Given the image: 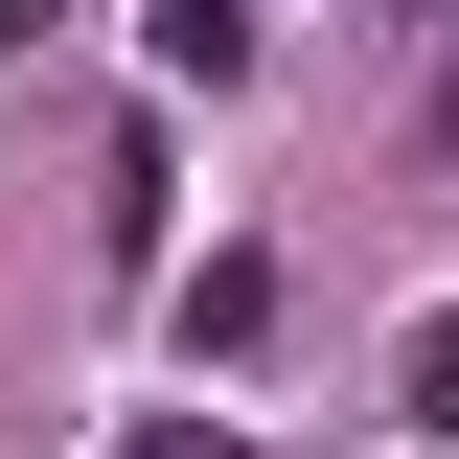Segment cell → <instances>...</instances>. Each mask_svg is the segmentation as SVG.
I'll return each mask as SVG.
<instances>
[{"instance_id":"obj_5","label":"cell","mask_w":459,"mask_h":459,"mask_svg":"<svg viewBox=\"0 0 459 459\" xmlns=\"http://www.w3.org/2000/svg\"><path fill=\"white\" fill-rule=\"evenodd\" d=\"M47 23H69V0H0V47H47Z\"/></svg>"},{"instance_id":"obj_7","label":"cell","mask_w":459,"mask_h":459,"mask_svg":"<svg viewBox=\"0 0 459 459\" xmlns=\"http://www.w3.org/2000/svg\"><path fill=\"white\" fill-rule=\"evenodd\" d=\"M391 23H459V0H391Z\"/></svg>"},{"instance_id":"obj_2","label":"cell","mask_w":459,"mask_h":459,"mask_svg":"<svg viewBox=\"0 0 459 459\" xmlns=\"http://www.w3.org/2000/svg\"><path fill=\"white\" fill-rule=\"evenodd\" d=\"M161 69H184V92H230V69H253V0H161Z\"/></svg>"},{"instance_id":"obj_4","label":"cell","mask_w":459,"mask_h":459,"mask_svg":"<svg viewBox=\"0 0 459 459\" xmlns=\"http://www.w3.org/2000/svg\"><path fill=\"white\" fill-rule=\"evenodd\" d=\"M115 459H230V413H138V437H115Z\"/></svg>"},{"instance_id":"obj_6","label":"cell","mask_w":459,"mask_h":459,"mask_svg":"<svg viewBox=\"0 0 459 459\" xmlns=\"http://www.w3.org/2000/svg\"><path fill=\"white\" fill-rule=\"evenodd\" d=\"M437 161H459V47H437Z\"/></svg>"},{"instance_id":"obj_3","label":"cell","mask_w":459,"mask_h":459,"mask_svg":"<svg viewBox=\"0 0 459 459\" xmlns=\"http://www.w3.org/2000/svg\"><path fill=\"white\" fill-rule=\"evenodd\" d=\"M391 413H413V437L459 459V299H437V322H413V368H391Z\"/></svg>"},{"instance_id":"obj_1","label":"cell","mask_w":459,"mask_h":459,"mask_svg":"<svg viewBox=\"0 0 459 459\" xmlns=\"http://www.w3.org/2000/svg\"><path fill=\"white\" fill-rule=\"evenodd\" d=\"M184 344H276V253H207L184 276Z\"/></svg>"}]
</instances>
